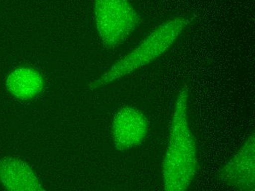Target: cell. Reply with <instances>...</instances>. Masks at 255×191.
<instances>
[{"instance_id": "1", "label": "cell", "mask_w": 255, "mask_h": 191, "mask_svg": "<svg viewBox=\"0 0 255 191\" xmlns=\"http://www.w3.org/2000/svg\"><path fill=\"white\" fill-rule=\"evenodd\" d=\"M189 96L187 87H183L172 114L162 168L164 189L167 191L187 190L197 173V146L188 116Z\"/></svg>"}, {"instance_id": "2", "label": "cell", "mask_w": 255, "mask_h": 191, "mask_svg": "<svg viewBox=\"0 0 255 191\" xmlns=\"http://www.w3.org/2000/svg\"><path fill=\"white\" fill-rule=\"evenodd\" d=\"M190 24V18L176 17L160 24L131 52L92 82L90 89H101L153 63L172 47Z\"/></svg>"}, {"instance_id": "3", "label": "cell", "mask_w": 255, "mask_h": 191, "mask_svg": "<svg viewBox=\"0 0 255 191\" xmlns=\"http://www.w3.org/2000/svg\"><path fill=\"white\" fill-rule=\"evenodd\" d=\"M95 20L104 46L124 43L139 23V15L128 0H95Z\"/></svg>"}, {"instance_id": "4", "label": "cell", "mask_w": 255, "mask_h": 191, "mask_svg": "<svg viewBox=\"0 0 255 191\" xmlns=\"http://www.w3.org/2000/svg\"><path fill=\"white\" fill-rule=\"evenodd\" d=\"M219 178L224 184L239 191L255 189V138L250 135L236 155L221 169Z\"/></svg>"}, {"instance_id": "5", "label": "cell", "mask_w": 255, "mask_h": 191, "mask_svg": "<svg viewBox=\"0 0 255 191\" xmlns=\"http://www.w3.org/2000/svg\"><path fill=\"white\" fill-rule=\"evenodd\" d=\"M112 129L117 150L127 151L143 142L148 131V122L140 110L124 107L115 115Z\"/></svg>"}, {"instance_id": "6", "label": "cell", "mask_w": 255, "mask_h": 191, "mask_svg": "<svg viewBox=\"0 0 255 191\" xmlns=\"http://www.w3.org/2000/svg\"><path fill=\"white\" fill-rule=\"evenodd\" d=\"M0 181L10 191H43L41 183L32 169L15 158L0 159Z\"/></svg>"}, {"instance_id": "7", "label": "cell", "mask_w": 255, "mask_h": 191, "mask_svg": "<svg viewBox=\"0 0 255 191\" xmlns=\"http://www.w3.org/2000/svg\"><path fill=\"white\" fill-rule=\"evenodd\" d=\"M10 94L20 100H29L38 96L43 88V80L37 70L21 67L13 70L6 80Z\"/></svg>"}]
</instances>
